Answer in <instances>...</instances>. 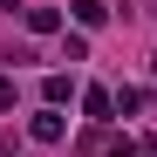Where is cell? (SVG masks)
<instances>
[{
    "label": "cell",
    "instance_id": "ba28073f",
    "mask_svg": "<svg viewBox=\"0 0 157 157\" xmlns=\"http://www.w3.org/2000/svg\"><path fill=\"white\" fill-rule=\"evenodd\" d=\"M0 7H14V0H0Z\"/></svg>",
    "mask_w": 157,
    "mask_h": 157
},
{
    "label": "cell",
    "instance_id": "52a82bcc",
    "mask_svg": "<svg viewBox=\"0 0 157 157\" xmlns=\"http://www.w3.org/2000/svg\"><path fill=\"white\" fill-rule=\"evenodd\" d=\"M7 109H14V82L0 75V116H7Z\"/></svg>",
    "mask_w": 157,
    "mask_h": 157
},
{
    "label": "cell",
    "instance_id": "7a4b0ae2",
    "mask_svg": "<svg viewBox=\"0 0 157 157\" xmlns=\"http://www.w3.org/2000/svg\"><path fill=\"white\" fill-rule=\"evenodd\" d=\"M62 130H68V123H62L55 109H41V116H28V137H34V144H62Z\"/></svg>",
    "mask_w": 157,
    "mask_h": 157
},
{
    "label": "cell",
    "instance_id": "3957f363",
    "mask_svg": "<svg viewBox=\"0 0 157 157\" xmlns=\"http://www.w3.org/2000/svg\"><path fill=\"white\" fill-rule=\"evenodd\" d=\"M28 34H62V7H28Z\"/></svg>",
    "mask_w": 157,
    "mask_h": 157
},
{
    "label": "cell",
    "instance_id": "8992f818",
    "mask_svg": "<svg viewBox=\"0 0 157 157\" xmlns=\"http://www.w3.org/2000/svg\"><path fill=\"white\" fill-rule=\"evenodd\" d=\"M102 157H144V144H130V137H116V144H102Z\"/></svg>",
    "mask_w": 157,
    "mask_h": 157
},
{
    "label": "cell",
    "instance_id": "277c9868",
    "mask_svg": "<svg viewBox=\"0 0 157 157\" xmlns=\"http://www.w3.org/2000/svg\"><path fill=\"white\" fill-rule=\"evenodd\" d=\"M41 96H48V109H62V102L75 96V82H68V75H48V82H41Z\"/></svg>",
    "mask_w": 157,
    "mask_h": 157
},
{
    "label": "cell",
    "instance_id": "6da1fadb",
    "mask_svg": "<svg viewBox=\"0 0 157 157\" xmlns=\"http://www.w3.org/2000/svg\"><path fill=\"white\" fill-rule=\"evenodd\" d=\"M82 109H89V123L102 130V123L116 116V96H109V89H82Z\"/></svg>",
    "mask_w": 157,
    "mask_h": 157
},
{
    "label": "cell",
    "instance_id": "5b68a950",
    "mask_svg": "<svg viewBox=\"0 0 157 157\" xmlns=\"http://www.w3.org/2000/svg\"><path fill=\"white\" fill-rule=\"evenodd\" d=\"M75 21H82V28H102L109 7H102V0H75Z\"/></svg>",
    "mask_w": 157,
    "mask_h": 157
}]
</instances>
